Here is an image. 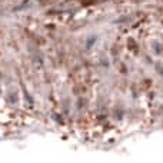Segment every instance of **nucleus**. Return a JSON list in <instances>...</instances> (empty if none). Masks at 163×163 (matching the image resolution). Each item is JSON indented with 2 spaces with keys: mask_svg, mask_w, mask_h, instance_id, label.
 <instances>
[{
  "mask_svg": "<svg viewBox=\"0 0 163 163\" xmlns=\"http://www.w3.org/2000/svg\"><path fill=\"white\" fill-rule=\"evenodd\" d=\"M29 0H26L24 3H23V6H19V7H16V10H23V9H26V7H29Z\"/></svg>",
  "mask_w": 163,
  "mask_h": 163,
  "instance_id": "nucleus-1",
  "label": "nucleus"
}]
</instances>
